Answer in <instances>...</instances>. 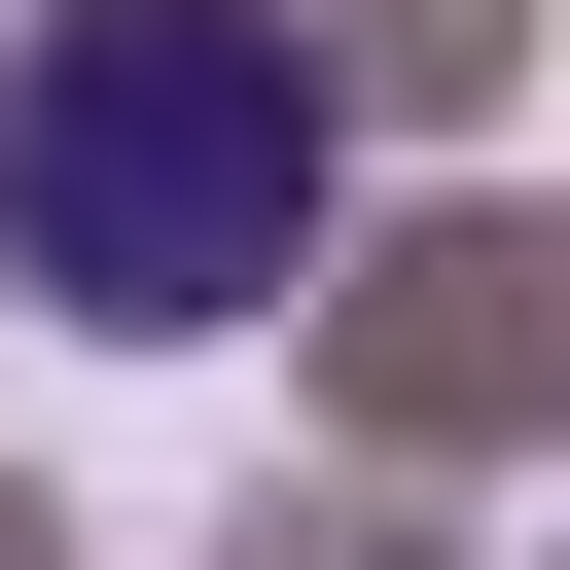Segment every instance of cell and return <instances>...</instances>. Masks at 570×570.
<instances>
[{
    "mask_svg": "<svg viewBox=\"0 0 570 570\" xmlns=\"http://www.w3.org/2000/svg\"><path fill=\"white\" fill-rule=\"evenodd\" d=\"M321 214H356V107H321L285 0H36L0 36V285L178 356V321L321 285Z\"/></svg>",
    "mask_w": 570,
    "mask_h": 570,
    "instance_id": "6da1fadb",
    "label": "cell"
}]
</instances>
